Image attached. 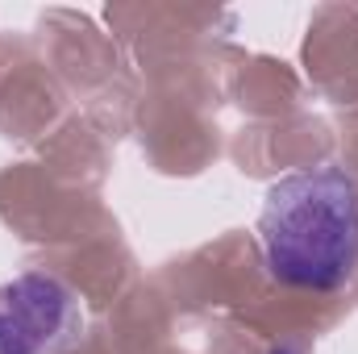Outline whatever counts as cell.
<instances>
[{"label": "cell", "mask_w": 358, "mask_h": 354, "mask_svg": "<svg viewBox=\"0 0 358 354\" xmlns=\"http://www.w3.org/2000/svg\"><path fill=\"white\" fill-rule=\"evenodd\" d=\"M271 354H296V351H292V346H275Z\"/></svg>", "instance_id": "cell-3"}, {"label": "cell", "mask_w": 358, "mask_h": 354, "mask_svg": "<svg viewBox=\"0 0 358 354\" xmlns=\"http://www.w3.org/2000/svg\"><path fill=\"white\" fill-rule=\"evenodd\" d=\"M84 330V300L67 279L25 271L0 283V354H71Z\"/></svg>", "instance_id": "cell-2"}, {"label": "cell", "mask_w": 358, "mask_h": 354, "mask_svg": "<svg viewBox=\"0 0 358 354\" xmlns=\"http://www.w3.org/2000/svg\"><path fill=\"white\" fill-rule=\"evenodd\" d=\"M259 246L271 279L338 292L358 267V179L338 167H304L267 187Z\"/></svg>", "instance_id": "cell-1"}]
</instances>
